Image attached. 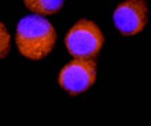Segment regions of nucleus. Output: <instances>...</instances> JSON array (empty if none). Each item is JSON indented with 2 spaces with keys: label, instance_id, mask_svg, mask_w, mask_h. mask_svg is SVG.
<instances>
[{
  "label": "nucleus",
  "instance_id": "nucleus-6",
  "mask_svg": "<svg viewBox=\"0 0 151 126\" xmlns=\"http://www.w3.org/2000/svg\"><path fill=\"white\" fill-rule=\"evenodd\" d=\"M10 44H11V37L8 34L6 26L0 22V59H3L8 55Z\"/></svg>",
  "mask_w": 151,
  "mask_h": 126
},
{
  "label": "nucleus",
  "instance_id": "nucleus-5",
  "mask_svg": "<svg viewBox=\"0 0 151 126\" xmlns=\"http://www.w3.org/2000/svg\"><path fill=\"white\" fill-rule=\"evenodd\" d=\"M29 11L37 15H51L62 8L63 0H24Z\"/></svg>",
  "mask_w": 151,
  "mask_h": 126
},
{
  "label": "nucleus",
  "instance_id": "nucleus-3",
  "mask_svg": "<svg viewBox=\"0 0 151 126\" xmlns=\"http://www.w3.org/2000/svg\"><path fill=\"white\" fill-rule=\"evenodd\" d=\"M96 81V62L93 59L76 58L65 64L59 71L58 82L70 94L88 91Z\"/></svg>",
  "mask_w": 151,
  "mask_h": 126
},
{
  "label": "nucleus",
  "instance_id": "nucleus-4",
  "mask_svg": "<svg viewBox=\"0 0 151 126\" xmlns=\"http://www.w3.org/2000/svg\"><path fill=\"white\" fill-rule=\"evenodd\" d=\"M147 3L144 0H124L115 7L113 21L124 36H135L147 24Z\"/></svg>",
  "mask_w": 151,
  "mask_h": 126
},
{
  "label": "nucleus",
  "instance_id": "nucleus-1",
  "mask_svg": "<svg viewBox=\"0 0 151 126\" xmlns=\"http://www.w3.org/2000/svg\"><path fill=\"white\" fill-rule=\"evenodd\" d=\"M15 43L21 55L30 60H40L45 58L55 45V28L44 16L28 15L17 25Z\"/></svg>",
  "mask_w": 151,
  "mask_h": 126
},
{
  "label": "nucleus",
  "instance_id": "nucleus-2",
  "mask_svg": "<svg viewBox=\"0 0 151 126\" xmlns=\"http://www.w3.org/2000/svg\"><path fill=\"white\" fill-rule=\"evenodd\" d=\"M104 43L100 28L89 19H78L65 37V45L73 58L93 59Z\"/></svg>",
  "mask_w": 151,
  "mask_h": 126
}]
</instances>
